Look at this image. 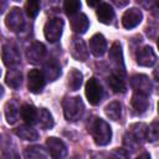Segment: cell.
Instances as JSON below:
<instances>
[{
    "mask_svg": "<svg viewBox=\"0 0 159 159\" xmlns=\"http://www.w3.org/2000/svg\"><path fill=\"white\" fill-rule=\"evenodd\" d=\"M128 158H129V155H128L127 150H124L122 148H117L116 150L112 152V154L108 159H128Z\"/></svg>",
    "mask_w": 159,
    "mask_h": 159,
    "instance_id": "33",
    "label": "cell"
},
{
    "mask_svg": "<svg viewBox=\"0 0 159 159\" xmlns=\"http://www.w3.org/2000/svg\"><path fill=\"white\" fill-rule=\"evenodd\" d=\"M158 122L157 120H153L150 127H148V134H147V140L149 142H155L158 139Z\"/></svg>",
    "mask_w": 159,
    "mask_h": 159,
    "instance_id": "32",
    "label": "cell"
},
{
    "mask_svg": "<svg viewBox=\"0 0 159 159\" xmlns=\"http://www.w3.org/2000/svg\"><path fill=\"white\" fill-rule=\"evenodd\" d=\"M5 25L12 32H20L24 29L25 20H24L22 12L19 7H12L9 11V14L5 17Z\"/></svg>",
    "mask_w": 159,
    "mask_h": 159,
    "instance_id": "5",
    "label": "cell"
},
{
    "mask_svg": "<svg viewBox=\"0 0 159 159\" xmlns=\"http://www.w3.org/2000/svg\"><path fill=\"white\" fill-rule=\"evenodd\" d=\"M81 7V1L78 0H67L63 2V10L68 16H75Z\"/></svg>",
    "mask_w": 159,
    "mask_h": 159,
    "instance_id": "30",
    "label": "cell"
},
{
    "mask_svg": "<svg viewBox=\"0 0 159 159\" xmlns=\"http://www.w3.org/2000/svg\"><path fill=\"white\" fill-rule=\"evenodd\" d=\"M86 97L88 99V102L92 104V106H96L101 102L102 97H103V89H102V86L99 84V82L96 80V78H89L86 83Z\"/></svg>",
    "mask_w": 159,
    "mask_h": 159,
    "instance_id": "6",
    "label": "cell"
},
{
    "mask_svg": "<svg viewBox=\"0 0 159 159\" xmlns=\"http://www.w3.org/2000/svg\"><path fill=\"white\" fill-rule=\"evenodd\" d=\"M25 159H47V152L40 145L27 147L24 152Z\"/></svg>",
    "mask_w": 159,
    "mask_h": 159,
    "instance_id": "26",
    "label": "cell"
},
{
    "mask_svg": "<svg viewBox=\"0 0 159 159\" xmlns=\"http://www.w3.org/2000/svg\"><path fill=\"white\" fill-rule=\"evenodd\" d=\"M62 106H63L65 118L67 120H71V122L80 119L84 112V106H83V102H82L80 96L65 98Z\"/></svg>",
    "mask_w": 159,
    "mask_h": 159,
    "instance_id": "2",
    "label": "cell"
},
{
    "mask_svg": "<svg viewBox=\"0 0 159 159\" xmlns=\"http://www.w3.org/2000/svg\"><path fill=\"white\" fill-rule=\"evenodd\" d=\"M89 133L97 145H107L112 138V129L107 122L101 118H92L89 127Z\"/></svg>",
    "mask_w": 159,
    "mask_h": 159,
    "instance_id": "1",
    "label": "cell"
},
{
    "mask_svg": "<svg viewBox=\"0 0 159 159\" xmlns=\"http://www.w3.org/2000/svg\"><path fill=\"white\" fill-rule=\"evenodd\" d=\"M106 116L112 120H119L122 117V104L118 101H113L108 103L104 108Z\"/></svg>",
    "mask_w": 159,
    "mask_h": 159,
    "instance_id": "25",
    "label": "cell"
},
{
    "mask_svg": "<svg viewBox=\"0 0 159 159\" xmlns=\"http://www.w3.org/2000/svg\"><path fill=\"white\" fill-rule=\"evenodd\" d=\"M137 159H150V155L148 153H143L139 157H137Z\"/></svg>",
    "mask_w": 159,
    "mask_h": 159,
    "instance_id": "34",
    "label": "cell"
},
{
    "mask_svg": "<svg viewBox=\"0 0 159 159\" xmlns=\"http://www.w3.org/2000/svg\"><path fill=\"white\" fill-rule=\"evenodd\" d=\"M109 60L112 61V63L116 67V73L119 75H124V61H123V52H122V47L119 42H114L111 48H109Z\"/></svg>",
    "mask_w": 159,
    "mask_h": 159,
    "instance_id": "12",
    "label": "cell"
},
{
    "mask_svg": "<svg viewBox=\"0 0 159 159\" xmlns=\"http://www.w3.org/2000/svg\"><path fill=\"white\" fill-rule=\"evenodd\" d=\"M45 77L40 70H30L27 75V88L32 93H40L42 92L45 87Z\"/></svg>",
    "mask_w": 159,
    "mask_h": 159,
    "instance_id": "9",
    "label": "cell"
},
{
    "mask_svg": "<svg viewBox=\"0 0 159 159\" xmlns=\"http://www.w3.org/2000/svg\"><path fill=\"white\" fill-rule=\"evenodd\" d=\"M142 19H143L142 11L137 7H130L122 16V25L125 29H133L140 24Z\"/></svg>",
    "mask_w": 159,
    "mask_h": 159,
    "instance_id": "14",
    "label": "cell"
},
{
    "mask_svg": "<svg viewBox=\"0 0 159 159\" xmlns=\"http://www.w3.org/2000/svg\"><path fill=\"white\" fill-rule=\"evenodd\" d=\"M37 123L42 129H50L53 127V118L51 116V113L46 109V108H40V111L37 112Z\"/></svg>",
    "mask_w": 159,
    "mask_h": 159,
    "instance_id": "23",
    "label": "cell"
},
{
    "mask_svg": "<svg viewBox=\"0 0 159 159\" xmlns=\"http://www.w3.org/2000/svg\"><path fill=\"white\" fill-rule=\"evenodd\" d=\"M20 116L26 122V124H32L36 120L37 111L31 104H22L21 108H20Z\"/></svg>",
    "mask_w": 159,
    "mask_h": 159,
    "instance_id": "29",
    "label": "cell"
},
{
    "mask_svg": "<svg viewBox=\"0 0 159 159\" xmlns=\"http://www.w3.org/2000/svg\"><path fill=\"white\" fill-rule=\"evenodd\" d=\"M45 56H46V47L41 42H34L26 50V57L30 63L37 65L45 60Z\"/></svg>",
    "mask_w": 159,
    "mask_h": 159,
    "instance_id": "11",
    "label": "cell"
},
{
    "mask_svg": "<svg viewBox=\"0 0 159 159\" xmlns=\"http://www.w3.org/2000/svg\"><path fill=\"white\" fill-rule=\"evenodd\" d=\"M82 73L77 68H72L67 75V84L71 91H77L82 84Z\"/></svg>",
    "mask_w": 159,
    "mask_h": 159,
    "instance_id": "27",
    "label": "cell"
},
{
    "mask_svg": "<svg viewBox=\"0 0 159 159\" xmlns=\"http://www.w3.org/2000/svg\"><path fill=\"white\" fill-rule=\"evenodd\" d=\"M132 107L137 114H143L149 107V96L140 94V93H133Z\"/></svg>",
    "mask_w": 159,
    "mask_h": 159,
    "instance_id": "19",
    "label": "cell"
},
{
    "mask_svg": "<svg viewBox=\"0 0 159 159\" xmlns=\"http://www.w3.org/2000/svg\"><path fill=\"white\" fill-rule=\"evenodd\" d=\"M107 50V41L102 34H96L89 39V51L96 57L102 56Z\"/></svg>",
    "mask_w": 159,
    "mask_h": 159,
    "instance_id": "15",
    "label": "cell"
},
{
    "mask_svg": "<svg viewBox=\"0 0 159 159\" xmlns=\"http://www.w3.org/2000/svg\"><path fill=\"white\" fill-rule=\"evenodd\" d=\"M62 30H63V20L61 17H53L50 19L43 27V35L45 39L48 42H56L60 40L61 35H62Z\"/></svg>",
    "mask_w": 159,
    "mask_h": 159,
    "instance_id": "3",
    "label": "cell"
},
{
    "mask_svg": "<svg viewBox=\"0 0 159 159\" xmlns=\"http://www.w3.org/2000/svg\"><path fill=\"white\" fill-rule=\"evenodd\" d=\"M4 109H5V118H6V122H7L9 124L16 123L17 117H19V107H17L16 102H14V101L6 102Z\"/></svg>",
    "mask_w": 159,
    "mask_h": 159,
    "instance_id": "28",
    "label": "cell"
},
{
    "mask_svg": "<svg viewBox=\"0 0 159 159\" xmlns=\"http://www.w3.org/2000/svg\"><path fill=\"white\" fill-rule=\"evenodd\" d=\"M25 11L29 17L34 19L37 16L39 11H40V2L36 1V0H30L25 4Z\"/></svg>",
    "mask_w": 159,
    "mask_h": 159,
    "instance_id": "31",
    "label": "cell"
},
{
    "mask_svg": "<svg viewBox=\"0 0 159 159\" xmlns=\"http://www.w3.org/2000/svg\"><path fill=\"white\" fill-rule=\"evenodd\" d=\"M15 134L24 139V140H36L39 138V133L36 129H34L30 124H24V125H20L19 128L15 129Z\"/></svg>",
    "mask_w": 159,
    "mask_h": 159,
    "instance_id": "21",
    "label": "cell"
},
{
    "mask_svg": "<svg viewBox=\"0 0 159 159\" xmlns=\"http://www.w3.org/2000/svg\"><path fill=\"white\" fill-rule=\"evenodd\" d=\"M89 22L84 14L80 12L71 17V27L76 34H84L88 30Z\"/></svg>",
    "mask_w": 159,
    "mask_h": 159,
    "instance_id": "18",
    "label": "cell"
},
{
    "mask_svg": "<svg viewBox=\"0 0 159 159\" xmlns=\"http://www.w3.org/2000/svg\"><path fill=\"white\" fill-rule=\"evenodd\" d=\"M128 134L134 138L139 144H142L144 140H147V134H148V125L144 124V123H135V124H132L129 130H128Z\"/></svg>",
    "mask_w": 159,
    "mask_h": 159,
    "instance_id": "20",
    "label": "cell"
},
{
    "mask_svg": "<svg viewBox=\"0 0 159 159\" xmlns=\"http://www.w3.org/2000/svg\"><path fill=\"white\" fill-rule=\"evenodd\" d=\"M87 5L88 6H96V5H99V1H87Z\"/></svg>",
    "mask_w": 159,
    "mask_h": 159,
    "instance_id": "35",
    "label": "cell"
},
{
    "mask_svg": "<svg viewBox=\"0 0 159 159\" xmlns=\"http://www.w3.org/2000/svg\"><path fill=\"white\" fill-rule=\"evenodd\" d=\"M46 147H47V150H48L50 155L52 157V159H65V157L67 155V148H66L65 143L56 137L47 138Z\"/></svg>",
    "mask_w": 159,
    "mask_h": 159,
    "instance_id": "7",
    "label": "cell"
},
{
    "mask_svg": "<svg viewBox=\"0 0 159 159\" xmlns=\"http://www.w3.org/2000/svg\"><path fill=\"white\" fill-rule=\"evenodd\" d=\"M42 75L45 77V80L48 81H55L58 78V76L61 75V67L60 63L55 60V58H48L45 63H43V68H42Z\"/></svg>",
    "mask_w": 159,
    "mask_h": 159,
    "instance_id": "16",
    "label": "cell"
},
{
    "mask_svg": "<svg viewBox=\"0 0 159 159\" xmlns=\"http://www.w3.org/2000/svg\"><path fill=\"white\" fill-rule=\"evenodd\" d=\"M70 50H71V55L75 60L77 61H86L88 58V48L86 46V42L77 36H73L71 40V45H70Z\"/></svg>",
    "mask_w": 159,
    "mask_h": 159,
    "instance_id": "10",
    "label": "cell"
},
{
    "mask_svg": "<svg viewBox=\"0 0 159 159\" xmlns=\"http://www.w3.org/2000/svg\"><path fill=\"white\" fill-rule=\"evenodd\" d=\"M96 14H97L98 21L104 25L112 24L113 19H114V10L108 2H99V5L97 6V10H96Z\"/></svg>",
    "mask_w": 159,
    "mask_h": 159,
    "instance_id": "17",
    "label": "cell"
},
{
    "mask_svg": "<svg viewBox=\"0 0 159 159\" xmlns=\"http://www.w3.org/2000/svg\"><path fill=\"white\" fill-rule=\"evenodd\" d=\"M0 139H1V137H0Z\"/></svg>",
    "mask_w": 159,
    "mask_h": 159,
    "instance_id": "37",
    "label": "cell"
},
{
    "mask_svg": "<svg viewBox=\"0 0 159 159\" xmlns=\"http://www.w3.org/2000/svg\"><path fill=\"white\" fill-rule=\"evenodd\" d=\"M5 82L9 87L16 89L21 86L22 83V73L20 70L17 68H11L9 70V72L6 73V77H5Z\"/></svg>",
    "mask_w": 159,
    "mask_h": 159,
    "instance_id": "22",
    "label": "cell"
},
{
    "mask_svg": "<svg viewBox=\"0 0 159 159\" xmlns=\"http://www.w3.org/2000/svg\"><path fill=\"white\" fill-rule=\"evenodd\" d=\"M118 6H123V5H125V4H128V1H123V2H120V1H114Z\"/></svg>",
    "mask_w": 159,
    "mask_h": 159,
    "instance_id": "36",
    "label": "cell"
},
{
    "mask_svg": "<svg viewBox=\"0 0 159 159\" xmlns=\"http://www.w3.org/2000/svg\"><path fill=\"white\" fill-rule=\"evenodd\" d=\"M130 87L133 88L134 93L149 96L152 92V82L145 75H134L130 78Z\"/></svg>",
    "mask_w": 159,
    "mask_h": 159,
    "instance_id": "8",
    "label": "cell"
},
{
    "mask_svg": "<svg viewBox=\"0 0 159 159\" xmlns=\"http://www.w3.org/2000/svg\"><path fill=\"white\" fill-rule=\"evenodd\" d=\"M137 63L144 67H152L157 62V55L150 46H144L137 51Z\"/></svg>",
    "mask_w": 159,
    "mask_h": 159,
    "instance_id": "13",
    "label": "cell"
},
{
    "mask_svg": "<svg viewBox=\"0 0 159 159\" xmlns=\"http://www.w3.org/2000/svg\"><path fill=\"white\" fill-rule=\"evenodd\" d=\"M1 58L4 65L10 68H15L21 61V56L17 47L11 43H6L1 47Z\"/></svg>",
    "mask_w": 159,
    "mask_h": 159,
    "instance_id": "4",
    "label": "cell"
},
{
    "mask_svg": "<svg viewBox=\"0 0 159 159\" xmlns=\"http://www.w3.org/2000/svg\"><path fill=\"white\" fill-rule=\"evenodd\" d=\"M108 84L113 89V92H116V93H119V92L123 93V92H125V83H124L123 76L119 75V73L113 72L108 77Z\"/></svg>",
    "mask_w": 159,
    "mask_h": 159,
    "instance_id": "24",
    "label": "cell"
}]
</instances>
